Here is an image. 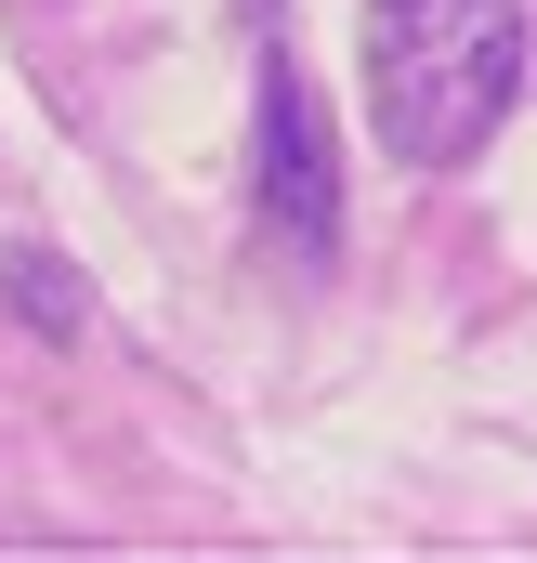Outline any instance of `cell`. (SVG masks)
<instances>
[{"label": "cell", "mask_w": 537, "mask_h": 563, "mask_svg": "<svg viewBox=\"0 0 537 563\" xmlns=\"http://www.w3.org/2000/svg\"><path fill=\"white\" fill-rule=\"evenodd\" d=\"M525 92V0H368V132L406 170H459Z\"/></svg>", "instance_id": "1"}, {"label": "cell", "mask_w": 537, "mask_h": 563, "mask_svg": "<svg viewBox=\"0 0 537 563\" xmlns=\"http://www.w3.org/2000/svg\"><path fill=\"white\" fill-rule=\"evenodd\" d=\"M250 210H263V236H288L302 263L341 250V144L315 119L288 40H263V170H250Z\"/></svg>", "instance_id": "2"}, {"label": "cell", "mask_w": 537, "mask_h": 563, "mask_svg": "<svg viewBox=\"0 0 537 563\" xmlns=\"http://www.w3.org/2000/svg\"><path fill=\"white\" fill-rule=\"evenodd\" d=\"M0 301H13L26 328H53V341L92 328V301H79V276H66V250H0Z\"/></svg>", "instance_id": "3"}, {"label": "cell", "mask_w": 537, "mask_h": 563, "mask_svg": "<svg viewBox=\"0 0 537 563\" xmlns=\"http://www.w3.org/2000/svg\"><path fill=\"white\" fill-rule=\"evenodd\" d=\"M250 13H263V26H275V0H250Z\"/></svg>", "instance_id": "4"}]
</instances>
